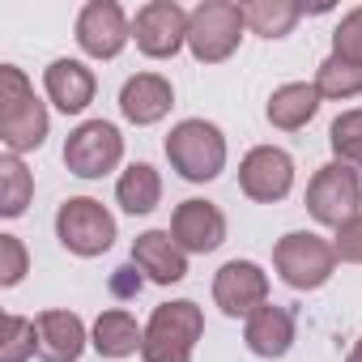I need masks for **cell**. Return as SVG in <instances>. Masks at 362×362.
<instances>
[{
	"instance_id": "cell-31",
	"label": "cell",
	"mask_w": 362,
	"mask_h": 362,
	"mask_svg": "<svg viewBox=\"0 0 362 362\" xmlns=\"http://www.w3.org/2000/svg\"><path fill=\"white\" fill-rule=\"evenodd\" d=\"M345 362H362V341H358V345L349 349V358H345Z\"/></svg>"
},
{
	"instance_id": "cell-2",
	"label": "cell",
	"mask_w": 362,
	"mask_h": 362,
	"mask_svg": "<svg viewBox=\"0 0 362 362\" xmlns=\"http://www.w3.org/2000/svg\"><path fill=\"white\" fill-rule=\"evenodd\" d=\"M201 332H205V315L197 303H188V298L162 303V307H153V315L145 324L141 358L145 362H192Z\"/></svg>"
},
{
	"instance_id": "cell-24",
	"label": "cell",
	"mask_w": 362,
	"mask_h": 362,
	"mask_svg": "<svg viewBox=\"0 0 362 362\" xmlns=\"http://www.w3.org/2000/svg\"><path fill=\"white\" fill-rule=\"evenodd\" d=\"M315 90H320V98H354V94H362V64L328 56L315 69Z\"/></svg>"
},
{
	"instance_id": "cell-26",
	"label": "cell",
	"mask_w": 362,
	"mask_h": 362,
	"mask_svg": "<svg viewBox=\"0 0 362 362\" xmlns=\"http://www.w3.org/2000/svg\"><path fill=\"white\" fill-rule=\"evenodd\" d=\"M30 354H39V328L26 315H9L5 320V345H0V362H26Z\"/></svg>"
},
{
	"instance_id": "cell-14",
	"label": "cell",
	"mask_w": 362,
	"mask_h": 362,
	"mask_svg": "<svg viewBox=\"0 0 362 362\" xmlns=\"http://www.w3.org/2000/svg\"><path fill=\"white\" fill-rule=\"evenodd\" d=\"M132 264L149 281H158V286H175V281L188 277V252L170 239V230H145V235H136Z\"/></svg>"
},
{
	"instance_id": "cell-21",
	"label": "cell",
	"mask_w": 362,
	"mask_h": 362,
	"mask_svg": "<svg viewBox=\"0 0 362 362\" xmlns=\"http://www.w3.org/2000/svg\"><path fill=\"white\" fill-rule=\"evenodd\" d=\"M115 201L124 214H149L158 201H162V179L149 162H132L124 175H119V184H115Z\"/></svg>"
},
{
	"instance_id": "cell-4",
	"label": "cell",
	"mask_w": 362,
	"mask_h": 362,
	"mask_svg": "<svg viewBox=\"0 0 362 362\" xmlns=\"http://www.w3.org/2000/svg\"><path fill=\"white\" fill-rule=\"evenodd\" d=\"M243 13L230 0H201L188 13V47L201 64H222L235 56L239 39H243Z\"/></svg>"
},
{
	"instance_id": "cell-17",
	"label": "cell",
	"mask_w": 362,
	"mask_h": 362,
	"mask_svg": "<svg viewBox=\"0 0 362 362\" xmlns=\"http://www.w3.org/2000/svg\"><path fill=\"white\" fill-rule=\"evenodd\" d=\"M243 341L256 358H286L290 345H294V315L277 303H264L260 311L247 315V328H243Z\"/></svg>"
},
{
	"instance_id": "cell-12",
	"label": "cell",
	"mask_w": 362,
	"mask_h": 362,
	"mask_svg": "<svg viewBox=\"0 0 362 362\" xmlns=\"http://www.w3.org/2000/svg\"><path fill=\"white\" fill-rule=\"evenodd\" d=\"M214 303L226 315H252L269 303V277L252 260H230L214 277Z\"/></svg>"
},
{
	"instance_id": "cell-3",
	"label": "cell",
	"mask_w": 362,
	"mask_h": 362,
	"mask_svg": "<svg viewBox=\"0 0 362 362\" xmlns=\"http://www.w3.org/2000/svg\"><path fill=\"white\" fill-rule=\"evenodd\" d=\"M166 158L188 184H209L226 166V136L209 119H184L166 136Z\"/></svg>"
},
{
	"instance_id": "cell-27",
	"label": "cell",
	"mask_w": 362,
	"mask_h": 362,
	"mask_svg": "<svg viewBox=\"0 0 362 362\" xmlns=\"http://www.w3.org/2000/svg\"><path fill=\"white\" fill-rule=\"evenodd\" d=\"M332 56H341L349 64H362V5L341 18V26L332 35Z\"/></svg>"
},
{
	"instance_id": "cell-15",
	"label": "cell",
	"mask_w": 362,
	"mask_h": 362,
	"mask_svg": "<svg viewBox=\"0 0 362 362\" xmlns=\"http://www.w3.org/2000/svg\"><path fill=\"white\" fill-rule=\"evenodd\" d=\"M175 107V90H170V81L166 77H158V73H136V77H128L124 81V90H119V111H124V119H132V124H158L166 111Z\"/></svg>"
},
{
	"instance_id": "cell-8",
	"label": "cell",
	"mask_w": 362,
	"mask_h": 362,
	"mask_svg": "<svg viewBox=\"0 0 362 362\" xmlns=\"http://www.w3.org/2000/svg\"><path fill=\"white\" fill-rule=\"evenodd\" d=\"M56 235L73 256H103L115 243V218L90 201V197H73L60 205L56 214Z\"/></svg>"
},
{
	"instance_id": "cell-13",
	"label": "cell",
	"mask_w": 362,
	"mask_h": 362,
	"mask_svg": "<svg viewBox=\"0 0 362 362\" xmlns=\"http://www.w3.org/2000/svg\"><path fill=\"white\" fill-rule=\"evenodd\" d=\"M170 239L184 247V252H197V256L218 252L226 243V218H222V209L214 201H197L192 197V201H184V205L175 209Z\"/></svg>"
},
{
	"instance_id": "cell-1",
	"label": "cell",
	"mask_w": 362,
	"mask_h": 362,
	"mask_svg": "<svg viewBox=\"0 0 362 362\" xmlns=\"http://www.w3.org/2000/svg\"><path fill=\"white\" fill-rule=\"evenodd\" d=\"M47 136V107L35 98L22 69L5 64L0 69V141L9 153L39 149Z\"/></svg>"
},
{
	"instance_id": "cell-10",
	"label": "cell",
	"mask_w": 362,
	"mask_h": 362,
	"mask_svg": "<svg viewBox=\"0 0 362 362\" xmlns=\"http://www.w3.org/2000/svg\"><path fill=\"white\" fill-rule=\"evenodd\" d=\"M239 188L260 205L281 201L294 188V158L277 145H256L239 166Z\"/></svg>"
},
{
	"instance_id": "cell-25",
	"label": "cell",
	"mask_w": 362,
	"mask_h": 362,
	"mask_svg": "<svg viewBox=\"0 0 362 362\" xmlns=\"http://www.w3.org/2000/svg\"><path fill=\"white\" fill-rule=\"evenodd\" d=\"M328 141H332L337 162H345V166H354L362 175V107L341 111L332 119V128H328Z\"/></svg>"
},
{
	"instance_id": "cell-18",
	"label": "cell",
	"mask_w": 362,
	"mask_h": 362,
	"mask_svg": "<svg viewBox=\"0 0 362 362\" xmlns=\"http://www.w3.org/2000/svg\"><path fill=\"white\" fill-rule=\"evenodd\" d=\"M39 328V358L43 362H77L86 349V324L73 311H43L35 320Z\"/></svg>"
},
{
	"instance_id": "cell-28",
	"label": "cell",
	"mask_w": 362,
	"mask_h": 362,
	"mask_svg": "<svg viewBox=\"0 0 362 362\" xmlns=\"http://www.w3.org/2000/svg\"><path fill=\"white\" fill-rule=\"evenodd\" d=\"M26 277V247L18 235H0V286H18Z\"/></svg>"
},
{
	"instance_id": "cell-9",
	"label": "cell",
	"mask_w": 362,
	"mask_h": 362,
	"mask_svg": "<svg viewBox=\"0 0 362 362\" xmlns=\"http://www.w3.org/2000/svg\"><path fill=\"white\" fill-rule=\"evenodd\" d=\"M132 39L149 60H166L188 43V13L175 0H149V5L136 9Z\"/></svg>"
},
{
	"instance_id": "cell-29",
	"label": "cell",
	"mask_w": 362,
	"mask_h": 362,
	"mask_svg": "<svg viewBox=\"0 0 362 362\" xmlns=\"http://www.w3.org/2000/svg\"><path fill=\"white\" fill-rule=\"evenodd\" d=\"M332 252H337V260L362 264V214H358V218H349V222L337 230V239H332Z\"/></svg>"
},
{
	"instance_id": "cell-5",
	"label": "cell",
	"mask_w": 362,
	"mask_h": 362,
	"mask_svg": "<svg viewBox=\"0 0 362 362\" xmlns=\"http://www.w3.org/2000/svg\"><path fill=\"white\" fill-rule=\"evenodd\" d=\"M307 209H311L315 222L341 230L362 209V175L354 166H345V162L320 166L315 179H311V188H307Z\"/></svg>"
},
{
	"instance_id": "cell-16",
	"label": "cell",
	"mask_w": 362,
	"mask_h": 362,
	"mask_svg": "<svg viewBox=\"0 0 362 362\" xmlns=\"http://www.w3.org/2000/svg\"><path fill=\"white\" fill-rule=\"evenodd\" d=\"M43 86H47V98L64 111V115H77L94 103V73L81 64V60H52L47 73H43Z\"/></svg>"
},
{
	"instance_id": "cell-20",
	"label": "cell",
	"mask_w": 362,
	"mask_h": 362,
	"mask_svg": "<svg viewBox=\"0 0 362 362\" xmlns=\"http://www.w3.org/2000/svg\"><path fill=\"white\" fill-rule=\"evenodd\" d=\"M141 341H145V328H136V320L128 311H119V307L103 311L94 320V349L103 358H128V354L141 349Z\"/></svg>"
},
{
	"instance_id": "cell-23",
	"label": "cell",
	"mask_w": 362,
	"mask_h": 362,
	"mask_svg": "<svg viewBox=\"0 0 362 362\" xmlns=\"http://www.w3.org/2000/svg\"><path fill=\"white\" fill-rule=\"evenodd\" d=\"M30 192H35L30 170L22 166L18 153H5V158H0V214H5V218H22L26 205H30Z\"/></svg>"
},
{
	"instance_id": "cell-11",
	"label": "cell",
	"mask_w": 362,
	"mask_h": 362,
	"mask_svg": "<svg viewBox=\"0 0 362 362\" xmlns=\"http://www.w3.org/2000/svg\"><path fill=\"white\" fill-rule=\"evenodd\" d=\"M128 39H132V26H128V18H124V9L115 0H90V5L77 13V43H81L86 56L115 60Z\"/></svg>"
},
{
	"instance_id": "cell-6",
	"label": "cell",
	"mask_w": 362,
	"mask_h": 362,
	"mask_svg": "<svg viewBox=\"0 0 362 362\" xmlns=\"http://www.w3.org/2000/svg\"><path fill=\"white\" fill-rule=\"evenodd\" d=\"M273 264H277V277L286 286H294V290H320L332 277L337 252H332L328 239H320L311 230H294V235H286L273 247Z\"/></svg>"
},
{
	"instance_id": "cell-30",
	"label": "cell",
	"mask_w": 362,
	"mask_h": 362,
	"mask_svg": "<svg viewBox=\"0 0 362 362\" xmlns=\"http://www.w3.org/2000/svg\"><path fill=\"white\" fill-rule=\"evenodd\" d=\"M111 290H115L119 298H132V294L141 290V269H136V264H124V269H115V277H111Z\"/></svg>"
},
{
	"instance_id": "cell-19",
	"label": "cell",
	"mask_w": 362,
	"mask_h": 362,
	"mask_svg": "<svg viewBox=\"0 0 362 362\" xmlns=\"http://www.w3.org/2000/svg\"><path fill=\"white\" fill-rule=\"evenodd\" d=\"M315 111H320V90H315V81H311V86H307V81H290V86L273 90V98H269V107H264L269 124L281 128V132H298Z\"/></svg>"
},
{
	"instance_id": "cell-22",
	"label": "cell",
	"mask_w": 362,
	"mask_h": 362,
	"mask_svg": "<svg viewBox=\"0 0 362 362\" xmlns=\"http://www.w3.org/2000/svg\"><path fill=\"white\" fill-rule=\"evenodd\" d=\"M239 13H243L247 30L264 35V39H286L303 18L294 0H247V5H239Z\"/></svg>"
},
{
	"instance_id": "cell-7",
	"label": "cell",
	"mask_w": 362,
	"mask_h": 362,
	"mask_svg": "<svg viewBox=\"0 0 362 362\" xmlns=\"http://www.w3.org/2000/svg\"><path fill=\"white\" fill-rule=\"evenodd\" d=\"M119 158H124V136L107 119H86L64 141V166L81 179H103L107 170L119 166Z\"/></svg>"
}]
</instances>
